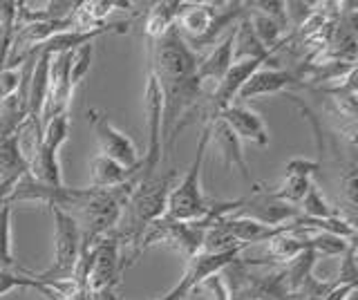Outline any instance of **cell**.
<instances>
[{
	"label": "cell",
	"instance_id": "6da1fadb",
	"mask_svg": "<svg viewBox=\"0 0 358 300\" xmlns=\"http://www.w3.org/2000/svg\"><path fill=\"white\" fill-rule=\"evenodd\" d=\"M134 182H137V175L128 184L117 188H76L65 184L45 186L34 182L29 175H22L7 202L11 206L16 202H45L48 206L63 210L65 215H70L76 222L78 233H81V251H87L101 238H106L108 233L117 229L123 202L130 195Z\"/></svg>",
	"mask_w": 358,
	"mask_h": 300
},
{
	"label": "cell",
	"instance_id": "7a4b0ae2",
	"mask_svg": "<svg viewBox=\"0 0 358 300\" xmlns=\"http://www.w3.org/2000/svg\"><path fill=\"white\" fill-rule=\"evenodd\" d=\"M173 180H175V171H168V173L157 171L155 175H148V177H137V182H134L130 195L126 197V202H123L119 224L112 231L117 236L119 244L132 247V253L128 262L123 264V269H128L130 264L137 262L139 258L137 249H139L141 236L155 220H159L164 215L168 193H171V188L175 186Z\"/></svg>",
	"mask_w": 358,
	"mask_h": 300
},
{
	"label": "cell",
	"instance_id": "3957f363",
	"mask_svg": "<svg viewBox=\"0 0 358 300\" xmlns=\"http://www.w3.org/2000/svg\"><path fill=\"white\" fill-rule=\"evenodd\" d=\"M246 12V3H179L175 29L190 48L215 45L217 36Z\"/></svg>",
	"mask_w": 358,
	"mask_h": 300
},
{
	"label": "cell",
	"instance_id": "277c9868",
	"mask_svg": "<svg viewBox=\"0 0 358 300\" xmlns=\"http://www.w3.org/2000/svg\"><path fill=\"white\" fill-rule=\"evenodd\" d=\"M67 137H70V117L67 115L52 119L50 124L43 128V137L27 162V175L34 182L45 184V186L63 184L59 150L63 148Z\"/></svg>",
	"mask_w": 358,
	"mask_h": 300
},
{
	"label": "cell",
	"instance_id": "5b68a950",
	"mask_svg": "<svg viewBox=\"0 0 358 300\" xmlns=\"http://www.w3.org/2000/svg\"><path fill=\"white\" fill-rule=\"evenodd\" d=\"M50 208H52L54 224H56L54 262H52L50 269H45L43 273H34V278L45 283V285L70 280V278L74 276L78 258H81V233H78L76 222L56 206H50Z\"/></svg>",
	"mask_w": 358,
	"mask_h": 300
},
{
	"label": "cell",
	"instance_id": "8992f818",
	"mask_svg": "<svg viewBox=\"0 0 358 300\" xmlns=\"http://www.w3.org/2000/svg\"><path fill=\"white\" fill-rule=\"evenodd\" d=\"M204 233L206 229L197 224V222H173V220L159 217L145 229L137 253L141 255L145 249L155 247V244H166V247L179 251L186 260H190L201 251Z\"/></svg>",
	"mask_w": 358,
	"mask_h": 300
},
{
	"label": "cell",
	"instance_id": "52a82bcc",
	"mask_svg": "<svg viewBox=\"0 0 358 300\" xmlns=\"http://www.w3.org/2000/svg\"><path fill=\"white\" fill-rule=\"evenodd\" d=\"M121 244L115 233L101 238L92 249H87V278L85 287L90 298L112 294L121 280Z\"/></svg>",
	"mask_w": 358,
	"mask_h": 300
},
{
	"label": "cell",
	"instance_id": "ba28073f",
	"mask_svg": "<svg viewBox=\"0 0 358 300\" xmlns=\"http://www.w3.org/2000/svg\"><path fill=\"white\" fill-rule=\"evenodd\" d=\"M87 121L92 124V130L99 139L101 155H103V157L121 164L123 169H128V171L139 169L141 157L137 148H134L132 139L112 126V121L108 119L106 113H101V110H87Z\"/></svg>",
	"mask_w": 358,
	"mask_h": 300
},
{
	"label": "cell",
	"instance_id": "9c48e42d",
	"mask_svg": "<svg viewBox=\"0 0 358 300\" xmlns=\"http://www.w3.org/2000/svg\"><path fill=\"white\" fill-rule=\"evenodd\" d=\"M294 85H305V81H302V76L298 72L264 63L244 81V85L238 92V99H235V103H246L257 97L285 92Z\"/></svg>",
	"mask_w": 358,
	"mask_h": 300
},
{
	"label": "cell",
	"instance_id": "30bf717a",
	"mask_svg": "<svg viewBox=\"0 0 358 300\" xmlns=\"http://www.w3.org/2000/svg\"><path fill=\"white\" fill-rule=\"evenodd\" d=\"M320 166H322V162H318V159H302V157L291 159L285 166L282 182L273 188H262V191L271 199H278V202H285L289 206L300 204V199L305 197L309 186L313 184L311 177L320 171Z\"/></svg>",
	"mask_w": 358,
	"mask_h": 300
},
{
	"label": "cell",
	"instance_id": "8fae6325",
	"mask_svg": "<svg viewBox=\"0 0 358 300\" xmlns=\"http://www.w3.org/2000/svg\"><path fill=\"white\" fill-rule=\"evenodd\" d=\"M217 119H222L224 124L235 132V137L240 141H251V143H257V146H266L268 143V130L264 126L262 117L249 106L231 103L227 110H222V115Z\"/></svg>",
	"mask_w": 358,
	"mask_h": 300
},
{
	"label": "cell",
	"instance_id": "7c38bea8",
	"mask_svg": "<svg viewBox=\"0 0 358 300\" xmlns=\"http://www.w3.org/2000/svg\"><path fill=\"white\" fill-rule=\"evenodd\" d=\"M208 128H210V141L215 143V148L220 150L227 169H235L242 175V180L246 184H251V171H249V164H246V157L242 152V141L235 137V132L224 124L222 119L208 124Z\"/></svg>",
	"mask_w": 358,
	"mask_h": 300
},
{
	"label": "cell",
	"instance_id": "4fadbf2b",
	"mask_svg": "<svg viewBox=\"0 0 358 300\" xmlns=\"http://www.w3.org/2000/svg\"><path fill=\"white\" fill-rule=\"evenodd\" d=\"M179 12V0H162V3L150 5L148 14L143 20V31L150 41L162 38L166 31L175 27V18Z\"/></svg>",
	"mask_w": 358,
	"mask_h": 300
},
{
	"label": "cell",
	"instance_id": "5bb4252c",
	"mask_svg": "<svg viewBox=\"0 0 358 300\" xmlns=\"http://www.w3.org/2000/svg\"><path fill=\"white\" fill-rule=\"evenodd\" d=\"M27 175V162L20 150V135L14 132L0 139V180H20Z\"/></svg>",
	"mask_w": 358,
	"mask_h": 300
},
{
	"label": "cell",
	"instance_id": "9a60e30c",
	"mask_svg": "<svg viewBox=\"0 0 358 300\" xmlns=\"http://www.w3.org/2000/svg\"><path fill=\"white\" fill-rule=\"evenodd\" d=\"M137 171L139 169L128 171V169H123L121 164L103 157V155H96L94 162H92V186L94 188H117V186H123V184H128L134 175H137Z\"/></svg>",
	"mask_w": 358,
	"mask_h": 300
},
{
	"label": "cell",
	"instance_id": "2e32d148",
	"mask_svg": "<svg viewBox=\"0 0 358 300\" xmlns=\"http://www.w3.org/2000/svg\"><path fill=\"white\" fill-rule=\"evenodd\" d=\"M298 213L302 217H311V220H329V217L341 215L338 210H336L327 199L322 197V193L318 191L316 184H311L309 191L305 193V197L300 199Z\"/></svg>",
	"mask_w": 358,
	"mask_h": 300
},
{
	"label": "cell",
	"instance_id": "e0dca14e",
	"mask_svg": "<svg viewBox=\"0 0 358 300\" xmlns=\"http://www.w3.org/2000/svg\"><path fill=\"white\" fill-rule=\"evenodd\" d=\"M16 258L11 253V204H0V269L16 271Z\"/></svg>",
	"mask_w": 358,
	"mask_h": 300
},
{
	"label": "cell",
	"instance_id": "ac0fdd59",
	"mask_svg": "<svg viewBox=\"0 0 358 300\" xmlns=\"http://www.w3.org/2000/svg\"><path fill=\"white\" fill-rule=\"evenodd\" d=\"M92 57H94V43H85V45L76 48L72 52V59H70V87L72 90H76V87L83 83V79L90 72V65H92Z\"/></svg>",
	"mask_w": 358,
	"mask_h": 300
},
{
	"label": "cell",
	"instance_id": "d6986e66",
	"mask_svg": "<svg viewBox=\"0 0 358 300\" xmlns=\"http://www.w3.org/2000/svg\"><path fill=\"white\" fill-rule=\"evenodd\" d=\"M309 249L316 251V255H343L347 249H350L352 242H347L343 238L329 236V233H313V236L307 238Z\"/></svg>",
	"mask_w": 358,
	"mask_h": 300
},
{
	"label": "cell",
	"instance_id": "ffe728a7",
	"mask_svg": "<svg viewBox=\"0 0 358 300\" xmlns=\"http://www.w3.org/2000/svg\"><path fill=\"white\" fill-rule=\"evenodd\" d=\"M343 262H341V269H338V278H336V283L338 285H356L358 280V266H356V242L350 244V249H347L343 255Z\"/></svg>",
	"mask_w": 358,
	"mask_h": 300
},
{
	"label": "cell",
	"instance_id": "44dd1931",
	"mask_svg": "<svg viewBox=\"0 0 358 300\" xmlns=\"http://www.w3.org/2000/svg\"><path fill=\"white\" fill-rule=\"evenodd\" d=\"M16 20H0V70L5 68L9 45H11V34H14Z\"/></svg>",
	"mask_w": 358,
	"mask_h": 300
},
{
	"label": "cell",
	"instance_id": "7402d4cb",
	"mask_svg": "<svg viewBox=\"0 0 358 300\" xmlns=\"http://www.w3.org/2000/svg\"><path fill=\"white\" fill-rule=\"evenodd\" d=\"M347 300H356V298H354V294H352V296H350V298H347Z\"/></svg>",
	"mask_w": 358,
	"mask_h": 300
}]
</instances>
